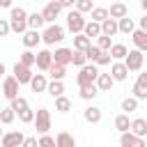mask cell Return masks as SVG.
I'll return each mask as SVG.
<instances>
[{"mask_svg": "<svg viewBox=\"0 0 147 147\" xmlns=\"http://www.w3.org/2000/svg\"><path fill=\"white\" fill-rule=\"evenodd\" d=\"M9 30L21 34V37L28 32V11L23 7H11V11H9Z\"/></svg>", "mask_w": 147, "mask_h": 147, "instance_id": "obj_1", "label": "cell"}, {"mask_svg": "<svg viewBox=\"0 0 147 147\" xmlns=\"http://www.w3.org/2000/svg\"><path fill=\"white\" fill-rule=\"evenodd\" d=\"M99 69H96V64H85L83 69H80V74L76 76V83H78V87L83 90V87H92L94 83H96V78H99Z\"/></svg>", "mask_w": 147, "mask_h": 147, "instance_id": "obj_2", "label": "cell"}, {"mask_svg": "<svg viewBox=\"0 0 147 147\" xmlns=\"http://www.w3.org/2000/svg\"><path fill=\"white\" fill-rule=\"evenodd\" d=\"M62 39H64V28H62V25H57V23H53V25H46V30L41 32V41H44L46 46L60 44Z\"/></svg>", "mask_w": 147, "mask_h": 147, "instance_id": "obj_3", "label": "cell"}, {"mask_svg": "<svg viewBox=\"0 0 147 147\" xmlns=\"http://www.w3.org/2000/svg\"><path fill=\"white\" fill-rule=\"evenodd\" d=\"M32 124H34V129H37L39 136H46L48 129H51V110L48 108H39L34 113V122Z\"/></svg>", "mask_w": 147, "mask_h": 147, "instance_id": "obj_4", "label": "cell"}, {"mask_svg": "<svg viewBox=\"0 0 147 147\" xmlns=\"http://www.w3.org/2000/svg\"><path fill=\"white\" fill-rule=\"evenodd\" d=\"M85 18H83V14H78L76 9H71L69 14H67V30L76 37V34H83V28H85Z\"/></svg>", "mask_w": 147, "mask_h": 147, "instance_id": "obj_5", "label": "cell"}, {"mask_svg": "<svg viewBox=\"0 0 147 147\" xmlns=\"http://www.w3.org/2000/svg\"><path fill=\"white\" fill-rule=\"evenodd\" d=\"M142 62H145V55L140 51H136V48H131L126 53V57H124V67L129 71H140L142 69Z\"/></svg>", "mask_w": 147, "mask_h": 147, "instance_id": "obj_6", "label": "cell"}, {"mask_svg": "<svg viewBox=\"0 0 147 147\" xmlns=\"http://www.w3.org/2000/svg\"><path fill=\"white\" fill-rule=\"evenodd\" d=\"M60 11H62V7H60V2H55V0H51V2H46V5H44V9H41V18H44V23H46V25H53Z\"/></svg>", "mask_w": 147, "mask_h": 147, "instance_id": "obj_7", "label": "cell"}, {"mask_svg": "<svg viewBox=\"0 0 147 147\" xmlns=\"http://www.w3.org/2000/svg\"><path fill=\"white\" fill-rule=\"evenodd\" d=\"M34 64H37L39 71H48V69L53 67V53H51L48 48L37 51V53H34Z\"/></svg>", "mask_w": 147, "mask_h": 147, "instance_id": "obj_8", "label": "cell"}, {"mask_svg": "<svg viewBox=\"0 0 147 147\" xmlns=\"http://www.w3.org/2000/svg\"><path fill=\"white\" fill-rule=\"evenodd\" d=\"M25 140V136L21 131H7L2 138H0V147H21Z\"/></svg>", "mask_w": 147, "mask_h": 147, "instance_id": "obj_9", "label": "cell"}, {"mask_svg": "<svg viewBox=\"0 0 147 147\" xmlns=\"http://www.w3.org/2000/svg\"><path fill=\"white\" fill-rule=\"evenodd\" d=\"M32 76H34V74H32V69L23 67L21 62H16V64H14V78H16V83H18V85H25V83L30 85Z\"/></svg>", "mask_w": 147, "mask_h": 147, "instance_id": "obj_10", "label": "cell"}, {"mask_svg": "<svg viewBox=\"0 0 147 147\" xmlns=\"http://www.w3.org/2000/svg\"><path fill=\"white\" fill-rule=\"evenodd\" d=\"M18 87H21V85L16 83L14 76H7V78L2 80V94H5L9 101H14V99L18 96Z\"/></svg>", "mask_w": 147, "mask_h": 147, "instance_id": "obj_11", "label": "cell"}, {"mask_svg": "<svg viewBox=\"0 0 147 147\" xmlns=\"http://www.w3.org/2000/svg\"><path fill=\"white\" fill-rule=\"evenodd\" d=\"M71 57H74V51L71 48H55V53H53V64H60V67H67V64H71Z\"/></svg>", "mask_w": 147, "mask_h": 147, "instance_id": "obj_12", "label": "cell"}, {"mask_svg": "<svg viewBox=\"0 0 147 147\" xmlns=\"http://www.w3.org/2000/svg\"><path fill=\"white\" fill-rule=\"evenodd\" d=\"M124 16H129V7H126L124 2H113V5L108 7V18L119 21V18H124Z\"/></svg>", "mask_w": 147, "mask_h": 147, "instance_id": "obj_13", "label": "cell"}, {"mask_svg": "<svg viewBox=\"0 0 147 147\" xmlns=\"http://www.w3.org/2000/svg\"><path fill=\"white\" fill-rule=\"evenodd\" d=\"M129 133H133L136 138H142V140H145V136H147V119H142V117L131 119V129H129Z\"/></svg>", "mask_w": 147, "mask_h": 147, "instance_id": "obj_14", "label": "cell"}, {"mask_svg": "<svg viewBox=\"0 0 147 147\" xmlns=\"http://www.w3.org/2000/svg\"><path fill=\"white\" fill-rule=\"evenodd\" d=\"M119 145H122V147H147V142H145L142 138H136V136L129 133V131L119 136Z\"/></svg>", "mask_w": 147, "mask_h": 147, "instance_id": "obj_15", "label": "cell"}, {"mask_svg": "<svg viewBox=\"0 0 147 147\" xmlns=\"http://www.w3.org/2000/svg\"><path fill=\"white\" fill-rule=\"evenodd\" d=\"M131 39H133V46H136V51H140V53H147V32H145V30H133Z\"/></svg>", "mask_w": 147, "mask_h": 147, "instance_id": "obj_16", "label": "cell"}, {"mask_svg": "<svg viewBox=\"0 0 147 147\" xmlns=\"http://www.w3.org/2000/svg\"><path fill=\"white\" fill-rule=\"evenodd\" d=\"M126 76H129V69L124 67V62H113V67H110V78H113V80H126Z\"/></svg>", "mask_w": 147, "mask_h": 147, "instance_id": "obj_17", "label": "cell"}, {"mask_svg": "<svg viewBox=\"0 0 147 147\" xmlns=\"http://www.w3.org/2000/svg\"><path fill=\"white\" fill-rule=\"evenodd\" d=\"M83 34H85L90 41H92V39H99V37H101V25L94 23V21H87L85 28H83Z\"/></svg>", "mask_w": 147, "mask_h": 147, "instance_id": "obj_18", "label": "cell"}, {"mask_svg": "<svg viewBox=\"0 0 147 147\" xmlns=\"http://www.w3.org/2000/svg\"><path fill=\"white\" fill-rule=\"evenodd\" d=\"M39 41H41V34H39L37 30H28V32L23 34V46H25V51L34 48V46H37Z\"/></svg>", "mask_w": 147, "mask_h": 147, "instance_id": "obj_19", "label": "cell"}, {"mask_svg": "<svg viewBox=\"0 0 147 147\" xmlns=\"http://www.w3.org/2000/svg\"><path fill=\"white\" fill-rule=\"evenodd\" d=\"M30 87H32V92H46V87H48L46 74H34L30 80Z\"/></svg>", "mask_w": 147, "mask_h": 147, "instance_id": "obj_20", "label": "cell"}, {"mask_svg": "<svg viewBox=\"0 0 147 147\" xmlns=\"http://www.w3.org/2000/svg\"><path fill=\"white\" fill-rule=\"evenodd\" d=\"M83 117H85V122H90V124H99V122H101V108L87 106V108L83 110Z\"/></svg>", "mask_w": 147, "mask_h": 147, "instance_id": "obj_21", "label": "cell"}, {"mask_svg": "<svg viewBox=\"0 0 147 147\" xmlns=\"http://www.w3.org/2000/svg\"><path fill=\"white\" fill-rule=\"evenodd\" d=\"M55 147H76V138L67 131H60L55 136Z\"/></svg>", "mask_w": 147, "mask_h": 147, "instance_id": "obj_22", "label": "cell"}, {"mask_svg": "<svg viewBox=\"0 0 147 147\" xmlns=\"http://www.w3.org/2000/svg\"><path fill=\"white\" fill-rule=\"evenodd\" d=\"M96 90L99 92H110V87L115 85V80L110 78V74H99V78H96Z\"/></svg>", "mask_w": 147, "mask_h": 147, "instance_id": "obj_23", "label": "cell"}, {"mask_svg": "<svg viewBox=\"0 0 147 147\" xmlns=\"http://www.w3.org/2000/svg\"><path fill=\"white\" fill-rule=\"evenodd\" d=\"M133 30H136L133 18L124 16V18H119V21H117V32H122V34H133Z\"/></svg>", "mask_w": 147, "mask_h": 147, "instance_id": "obj_24", "label": "cell"}, {"mask_svg": "<svg viewBox=\"0 0 147 147\" xmlns=\"http://www.w3.org/2000/svg\"><path fill=\"white\" fill-rule=\"evenodd\" d=\"M108 53H110V57H113L115 62H124V57H126L129 48H126L124 44H113V48H110Z\"/></svg>", "mask_w": 147, "mask_h": 147, "instance_id": "obj_25", "label": "cell"}, {"mask_svg": "<svg viewBox=\"0 0 147 147\" xmlns=\"http://www.w3.org/2000/svg\"><path fill=\"white\" fill-rule=\"evenodd\" d=\"M101 34L113 39V37L117 34V21H113V18H106V21L101 23Z\"/></svg>", "mask_w": 147, "mask_h": 147, "instance_id": "obj_26", "label": "cell"}, {"mask_svg": "<svg viewBox=\"0 0 147 147\" xmlns=\"http://www.w3.org/2000/svg\"><path fill=\"white\" fill-rule=\"evenodd\" d=\"M46 92H48L53 99L64 96V83H62V80H51V83H48V87H46Z\"/></svg>", "mask_w": 147, "mask_h": 147, "instance_id": "obj_27", "label": "cell"}, {"mask_svg": "<svg viewBox=\"0 0 147 147\" xmlns=\"http://www.w3.org/2000/svg\"><path fill=\"white\" fill-rule=\"evenodd\" d=\"M90 46H92V41H90L85 34H76V37H74V51H78V53H85Z\"/></svg>", "mask_w": 147, "mask_h": 147, "instance_id": "obj_28", "label": "cell"}, {"mask_svg": "<svg viewBox=\"0 0 147 147\" xmlns=\"http://www.w3.org/2000/svg\"><path fill=\"white\" fill-rule=\"evenodd\" d=\"M44 25V18H41V11H34V14H28V30H37Z\"/></svg>", "mask_w": 147, "mask_h": 147, "instance_id": "obj_29", "label": "cell"}, {"mask_svg": "<svg viewBox=\"0 0 147 147\" xmlns=\"http://www.w3.org/2000/svg\"><path fill=\"white\" fill-rule=\"evenodd\" d=\"M115 129H117L119 133H126V131L131 129V119H129V115H124V113L117 115V117H115Z\"/></svg>", "mask_w": 147, "mask_h": 147, "instance_id": "obj_30", "label": "cell"}, {"mask_svg": "<svg viewBox=\"0 0 147 147\" xmlns=\"http://www.w3.org/2000/svg\"><path fill=\"white\" fill-rule=\"evenodd\" d=\"M48 76H51V80H62L64 76H67V67H60V64H53L48 71H46Z\"/></svg>", "mask_w": 147, "mask_h": 147, "instance_id": "obj_31", "label": "cell"}, {"mask_svg": "<svg viewBox=\"0 0 147 147\" xmlns=\"http://www.w3.org/2000/svg\"><path fill=\"white\" fill-rule=\"evenodd\" d=\"M9 108H11V110L18 115V113L28 110V108H30V103H28V99H25V96H16V99L11 101V106H9Z\"/></svg>", "mask_w": 147, "mask_h": 147, "instance_id": "obj_32", "label": "cell"}, {"mask_svg": "<svg viewBox=\"0 0 147 147\" xmlns=\"http://www.w3.org/2000/svg\"><path fill=\"white\" fill-rule=\"evenodd\" d=\"M106 18H108V7H94V9H92V21H94V23L101 25Z\"/></svg>", "mask_w": 147, "mask_h": 147, "instance_id": "obj_33", "label": "cell"}, {"mask_svg": "<svg viewBox=\"0 0 147 147\" xmlns=\"http://www.w3.org/2000/svg\"><path fill=\"white\" fill-rule=\"evenodd\" d=\"M122 110H124V115H129V113H136V110H138V101H136L133 96H126V99H122Z\"/></svg>", "mask_w": 147, "mask_h": 147, "instance_id": "obj_34", "label": "cell"}, {"mask_svg": "<svg viewBox=\"0 0 147 147\" xmlns=\"http://www.w3.org/2000/svg\"><path fill=\"white\" fill-rule=\"evenodd\" d=\"M94 46H96V48H99L101 53H108V51L113 48V39H110V37H103V34H101V37L96 39V44H94Z\"/></svg>", "mask_w": 147, "mask_h": 147, "instance_id": "obj_35", "label": "cell"}, {"mask_svg": "<svg viewBox=\"0 0 147 147\" xmlns=\"http://www.w3.org/2000/svg\"><path fill=\"white\" fill-rule=\"evenodd\" d=\"M18 62H21L23 67L32 69V67H34V53H32V51H23V53H21V57H18Z\"/></svg>", "mask_w": 147, "mask_h": 147, "instance_id": "obj_36", "label": "cell"}, {"mask_svg": "<svg viewBox=\"0 0 147 147\" xmlns=\"http://www.w3.org/2000/svg\"><path fill=\"white\" fill-rule=\"evenodd\" d=\"M55 110H57V113H69V110H71V101H69L67 96H57V99H55Z\"/></svg>", "mask_w": 147, "mask_h": 147, "instance_id": "obj_37", "label": "cell"}, {"mask_svg": "<svg viewBox=\"0 0 147 147\" xmlns=\"http://www.w3.org/2000/svg\"><path fill=\"white\" fill-rule=\"evenodd\" d=\"M14 119H16V113H14L11 108H2V110H0V124L7 126V124H11Z\"/></svg>", "mask_w": 147, "mask_h": 147, "instance_id": "obj_38", "label": "cell"}, {"mask_svg": "<svg viewBox=\"0 0 147 147\" xmlns=\"http://www.w3.org/2000/svg\"><path fill=\"white\" fill-rule=\"evenodd\" d=\"M74 9H76L78 14H85V11H92V9H94V5H92V0H76Z\"/></svg>", "mask_w": 147, "mask_h": 147, "instance_id": "obj_39", "label": "cell"}, {"mask_svg": "<svg viewBox=\"0 0 147 147\" xmlns=\"http://www.w3.org/2000/svg\"><path fill=\"white\" fill-rule=\"evenodd\" d=\"M99 55H101V51H99V48H96L94 44H92V46H90V48L85 51V60H87V62H92V64H96Z\"/></svg>", "mask_w": 147, "mask_h": 147, "instance_id": "obj_40", "label": "cell"}, {"mask_svg": "<svg viewBox=\"0 0 147 147\" xmlns=\"http://www.w3.org/2000/svg\"><path fill=\"white\" fill-rule=\"evenodd\" d=\"M71 64H74V67H78V69H83V67L87 64V60H85V53H78V51H74Z\"/></svg>", "mask_w": 147, "mask_h": 147, "instance_id": "obj_41", "label": "cell"}, {"mask_svg": "<svg viewBox=\"0 0 147 147\" xmlns=\"http://www.w3.org/2000/svg\"><path fill=\"white\" fill-rule=\"evenodd\" d=\"M99 94V90H96V85H92V87H83L80 90V99H85V101H90V99H94Z\"/></svg>", "mask_w": 147, "mask_h": 147, "instance_id": "obj_42", "label": "cell"}, {"mask_svg": "<svg viewBox=\"0 0 147 147\" xmlns=\"http://www.w3.org/2000/svg\"><path fill=\"white\" fill-rule=\"evenodd\" d=\"M18 119H21L23 124H32V122H34V110H30V108H28V110L18 113Z\"/></svg>", "mask_w": 147, "mask_h": 147, "instance_id": "obj_43", "label": "cell"}, {"mask_svg": "<svg viewBox=\"0 0 147 147\" xmlns=\"http://www.w3.org/2000/svg\"><path fill=\"white\" fill-rule=\"evenodd\" d=\"M37 142H39V147H55V138H53V136H48V133H46V136H41Z\"/></svg>", "mask_w": 147, "mask_h": 147, "instance_id": "obj_44", "label": "cell"}, {"mask_svg": "<svg viewBox=\"0 0 147 147\" xmlns=\"http://www.w3.org/2000/svg\"><path fill=\"white\" fill-rule=\"evenodd\" d=\"M136 85H138L140 90H145V92H147V71H140V74H138V80H136Z\"/></svg>", "mask_w": 147, "mask_h": 147, "instance_id": "obj_45", "label": "cell"}, {"mask_svg": "<svg viewBox=\"0 0 147 147\" xmlns=\"http://www.w3.org/2000/svg\"><path fill=\"white\" fill-rule=\"evenodd\" d=\"M9 32V18H0V37H7Z\"/></svg>", "mask_w": 147, "mask_h": 147, "instance_id": "obj_46", "label": "cell"}, {"mask_svg": "<svg viewBox=\"0 0 147 147\" xmlns=\"http://www.w3.org/2000/svg\"><path fill=\"white\" fill-rule=\"evenodd\" d=\"M21 147H39V142H37V138L34 136H25V140H23V145Z\"/></svg>", "mask_w": 147, "mask_h": 147, "instance_id": "obj_47", "label": "cell"}, {"mask_svg": "<svg viewBox=\"0 0 147 147\" xmlns=\"http://www.w3.org/2000/svg\"><path fill=\"white\" fill-rule=\"evenodd\" d=\"M110 60H113V57H110V53H101V55H99V60H96V64H110Z\"/></svg>", "mask_w": 147, "mask_h": 147, "instance_id": "obj_48", "label": "cell"}, {"mask_svg": "<svg viewBox=\"0 0 147 147\" xmlns=\"http://www.w3.org/2000/svg\"><path fill=\"white\" fill-rule=\"evenodd\" d=\"M74 5H76L74 0H62V2H60V7H62V9H69V11L74 9Z\"/></svg>", "mask_w": 147, "mask_h": 147, "instance_id": "obj_49", "label": "cell"}, {"mask_svg": "<svg viewBox=\"0 0 147 147\" xmlns=\"http://www.w3.org/2000/svg\"><path fill=\"white\" fill-rule=\"evenodd\" d=\"M140 30H145V32H147V14L140 18Z\"/></svg>", "mask_w": 147, "mask_h": 147, "instance_id": "obj_50", "label": "cell"}, {"mask_svg": "<svg viewBox=\"0 0 147 147\" xmlns=\"http://www.w3.org/2000/svg\"><path fill=\"white\" fill-rule=\"evenodd\" d=\"M0 7H9L11 9V0H0Z\"/></svg>", "mask_w": 147, "mask_h": 147, "instance_id": "obj_51", "label": "cell"}, {"mask_svg": "<svg viewBox=\"0 0 147 147\" xmlns=\"http://www.w3.org/2000/svg\"><path fill=\"white\" fill-rule=\"evenodd\" d=\"M5 71H7V67H5V62H0V78L5 76Z\"/></svg>", "mask_w": 147, "mask_h": 147, "instance_id": "obj_52", "label": "cell"}, {"mask_svg": "<svg viewBox=\"0 0 147 147\" xmlns=\"http://www.w3.org/2000/svg\"><path fill=\"white\" fill-rule=\"evenodd\" d=\"M140 9H142V11H147V0H140Z\"/></svg>", "mask_w": 147, "mask_h": 147, "instance_id": "obj_53", "label": "cell"}, {"mask_svg": "<svg viewBox=\"0 0 147 147\" xmlns=\"http://www.w3.org/2000/svg\"><path fill=\"white\" fill-rule=\"evenodd\" d=\"M2 136H5V131H2V129H0V138H2Z\"/></svg>", "mask_w": 147, "mask_h": 147, "instance_id": "obj_54", "label": "cell"}]
</instances>
